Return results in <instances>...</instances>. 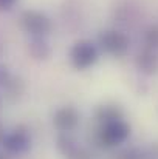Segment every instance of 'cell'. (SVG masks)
I'll return each instance as SVG.
<instances>
[{"label":"cell","mask_w":158,"mask_h":159,"mask_svg":"<svg viewBox=\"0 0 158 159\" xmlns=\"http://www.w3.org/2000/svg\"><path fill=\"white\" fill-rule=\"evenodd\" d=\"M20 25L30 36H48L51 31V20L47 14L36 11V9H26L20 16Z\"/></svg>","instance_id":"3"},{"label":"cell","mask_w":158,"mask_h":159,"mask_svg":"<svg viewBox=\"0 0 158 159\" xmlns=\"http://www.w3.org/2000/svg\"><path fill=\"white\" fill-rule=\"evenodd\" d=\"M129 136H130V125L122 119H118L107 124H101V128L98 131V142L101 147L110 148L124 144L129 139Z\"/></svg>","instance_id":"1"},{"label":"cell","mask_w":158,"mask_h":159,"mask_svg":"<svg viewBox=\"0 0 158 159\" xmlns=\"http://www.w3.org/2000/svg\"><path fill=\"white\" fill-rule=\"evenodd\" d=\"M0 159H9V158H8L5 153H0Z\"/></svg>","instance_id":"16"},{"label":"cell","mask_w":158,"mask_h":159,"mask_svg":"<svg viewBox=\"0 0 158 159\" xmlns=\"http://www.w3.org/2000/svg\"><path fill=\"white\" fill-rule=\"evenodd\" d=\"M3 148L11 155H23L31 147V136L25 127H17L9 133H5L2 141Z\"/></svg>","instance_id":"5"},{"label":"cell","mask_w":158,"mask_h":159,"mask_svg":"<svg viewBox=\"0 0 158 159\" xmlns=\"http://www.w3.org/2000/svg\"><path fill=\"white\" fill-rule=\"evenodd\" d=\"M95 117H96L98 122L107 124V122H112V120L122 119V110L118 105H113V104L99 105L95 111Z\"/></svg>","instance_id":"10"},{"label":"cell","mask_w":158,"mask_h":159,"mask_svg":"<svg viewBox=\"0 0 158 159\" xmlns=\"http://www.w3.org/2000/svg\"><path fill=\"white\" fill-rule=\"evenodd\" d=\"M3 136H5V130H3V127H2V124H0V144H2V141H3Z\"/></svg>","instance_id":"15"},{"label":"cell","mask_w":158,"mask_h":159,"mask_svg":"<svg viewBox=\"0 0 158 159\" xmlns=\"http://www.w3.org/2000/svg\"><path fill=\"white\" fill-rule=\"evenodd\" d=\"M144 43H146V47H149L152 50H158V25H152L146 30Z\"/></svg>","instance_id":"11"},{"label":"cell","mask_w":158,"mask_h":159,"mask_svg":"<svg viewBox=\"0 0 158 159\" xmlns=\"http://www.w3.org/2000/svg\"><path fill=\"white\" fill-rule=\"evenodd\" d=\"M28 51L37 60H47L51 56V47L44 36H31L28 43Z\"/></svg>","instance_id":"9"},{"label":"cell","mask_w":158,"mask_h":159,"mask_svg":"<svg viewBox=\"0 0 158 159\" xmlns=\"http://www.w3.org/2000/svg\"><path fill=\"white\" fill-rule=\"evenodd\" d=\"M17 0H0V9H9Z\"/></svg>","instance_id":"14"},{"label":"cell","mask_w":158,"mask_h":159,"mask_svg":"<svg viewBox=\"0 0 158 159\" xmlns=\"http://www.w3.org/2000/svg\"><path fill=\"white\" fill-rule=\"evenodd\" d=\"M98 57V48L90 40H79L70 50V62L76 70H87L93 66Z\"/></svg>","instance_id":"2"},{"label":"cell","mask_w":158,"mask_h":159,"mask_svg":"<svg viewBox=\"0 0 158 159\" xmlns=\"http://www.w3.org/2000/svg\"><path fill=\"white\" fill-rule=\"evenodd\" d=\"M53 125L60 131V133H68L73 131L79 125V113L74 107H60L56 110L53 116Z\"/></svg>","instance_id":"6"},{"label":"cell","mask_w":158,"mask_h":159,"mask_svg":"<svg viewBox=\"0 0 158 159\" xmlns=\"http://www.w3.org/2000/svg\"><path fill=\"white\" fill-rule=\"evenodd\" d=\"M143 153L136 148H129V150H124V152H119L118 155H115L113 159H143Z\"/></svg>","instance_id":"12"},{"label":"cell","mask_w":158,"mask_h":159,"mask_svg":"<svg viewBox=\"0 0 158 159\" xmlns=\"http://www.w3.org/2000/svg\"><path fill=\"white\" fill-rule=\"evenodd\" d=\"M136 66L144 74H155L158 71V54L157 50L144 47L136 56Z\"/></svg>","instance_id":"7"},{"label":"cell","mask_w":158,"mask_h":159,"mask_svg":"<svg viewBox=\"0 0 158 159\" xmlns=\"http://www.w3.org/2000/svg\"><path fill=\"white\" fill-rule=\"evenodd\" d=\"M2 53H3V47H2V43H0V56H2Z\"/></svg>","instance_id":"17"},{"label":"cell","mask_w":158,"mask_h":159,"mask_svg":"<svg viewBox=\"0 0 158 159\" xmlns=\"http://www.w3.org/2000/svg\"><path fill=\"white\" fill-rule=\"evenodd\" d=\"M11 79H12V76H11L9 68H8L6 65L0 63V87H2V88H6L8 84L11 82Z\"/></svg>","instance_id":"13"},{"label":"cell","mask_w":158,"mask_h":159,"mask_svg":"<svg viewBox=\"0 0 158 159\" xmlns=\"http://www.w3.org/2000/svg\"><path fill=\"white\" fill-rule=\"evenodd\" d=\"M101 50L115 57H121L129 51V37L118 30H107L98 36Z\"/></svg>","instance_id":"4"},{"label":"cell","mask_w":158,"mask_h":159,"mask_svg":"<svg viewBox=\"0 0 158 159\" xmlns=\"http://www.w3.org/2000/svg\"><path fill=\"white\" fill-rule=\"evenodd\" d=\"M56 147H57L59 153L65 159H76L78 155L82 152V148L79 147L78 141L73 136H70L68 133L59 134V138L56 141Z\"/></svg>","instance_id":"8"}]
</instances>
